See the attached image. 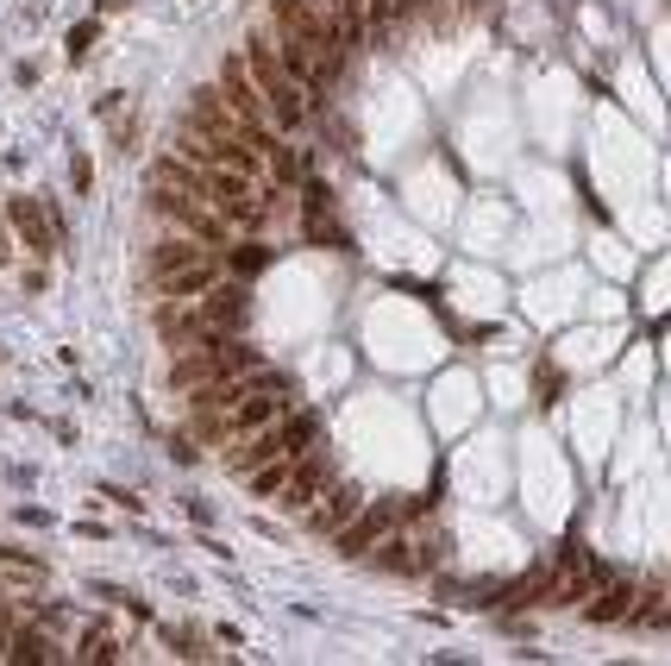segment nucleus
<instances>
[{
  "label": "nucleus",
  "mask_w": 671,
  "mask_h": 666,
  "mask_svg": "<svg viewBox=\"0 0 671 666\" xmlns=\"http://www.w3.org/2000/svg\"><path fill=\"white\" fill-rule=\"evenodd\" d=\"M239 57H245V70H251V82H257L264 107H271V127H276V132H301V127H308V95H301V82L283 70V57H276L271 32H251Z\"/></svg>",
  "instance_id": "1"
},
{
  "label": "nucleus",
  "mask_w": 671,
  "mask_h": 666,
  "mask_svg": "<svg viewBox=\"0 0 671 666\" xmlns=\"http://www.w3.org/2000/svg\"><path fill=\"white\" fill-rule=\"evenodd\" d=\"M151 214L176 221L189 239L214 246V252H226V246H232V221H226L207 195H189V189H170V182H151Z\"/></svg>",
  "instance_id": "2"
},
{
  "label": "nucleus",
  "mask_w": 671,
  "mask_h": 666,
  "mask_svg": "<svg viewBox=\"0 0 671 666\" xmlns=\"http://www.w3.org/2000/svg\"><path fill=\"white\" fill-rule=\"evenodd\" d=\"M220 95H226V107H232V114L245 120L251 145H257L264 132H276V127H271V107H264V95H257V82H251V70H245V57H232V63H226Z\"/></svg>",
  "instance_id": "3"
},
{
  "label": "nucleus",
  "mask_w": 671,
  "mask_h": 666,
  "mask_svg": "<svg viewBox=\"0 0 671 666\" xmlns=\"http://www.w3.org/2000/svg\"><path fill=\"white\" fill-rule=\"evenodd\" d=\"M396 522H402L396 503H371V510H358V515H351L346 528H333V554H339V560H364L376 540L396 528Z\"/></svg>",
  "instance_id": "4"
},
{
  "label": "nucleus",
  "mask_w": 671,
  "mask_h": 666,
  "mask_svg": "<svg viewBox=\"0 0 671 666\" xmlns=\"http://www.w3.org/2000/svg\"><path fill=\"white\" fill-rule=\"evenodd\" d=\"M358 510H364V497H358V485H339V478H333V485H326L321 497H314V503L301 510V522H308L314 535H333V528H346V522H351Z\"/></svg>",
  "instance_id": "5"
},
{
  "label": "nucleus",
  "mask_w": 671,
  "mask_h": 666,
  "mask_svg": "<svg viewBox=\"0 0 671 666\" xmlns=\"http://www.w3.org/2000/svg\"><path fill=\"white\" fill-rule=\"evenodd\" d=\"M326 485H333V460H326V453H301V460L289 465V485H283V497H276V503L301 515Z\"/></svg>",
  "instance_id": "6"
},
{
  "label": "nucleus",
  "mask_w": 671,
  "mask_h": 666,
  "mask_svg": "<svg viewBox=\"0 0 671 666\" xmlns=\"http://www.w3.org/2000/svg\"><path fill=\"white\" fill-rule=\"evenodd\" d=\"M189 132H232V139H251V132H245V120H239V114L226 107L220 82H214V88L201 82L195 95H189Z\"/></svg>",
  "instance_id": "7"
},
{
  "label": "nucleus",
  "mask_w": 671,
  "mask_h": 666,
  "mask_svg": "<svg viewBox=\"0 0 671 666\" xmlns=\"http://www.w3.org/2000/svg\"><path fill=\"white\" fill-rule=\"evenodd\" d=\"M201 314H207V328H220V333H239L251 321V296H245V277H232V283H214L207 296H201Z\"/></svg>",
  "instance_id": "8"
},
{
  "label": "nucleus",
  "mask_w": 671,
  "mask_h": 666,
  "mask_svg": "<svg viewBox=\"0 0 671 666\" xmlns=\"http://www.w3.org/2000/svg\"><path fill=\"white\" fill-rule=\"evenodd\" d=\"M283 409H289V390H245V396L226 409V428H232V435H251V428H271Z\"/></svg>",
  "instance_id": "9"
},
{
  "label": "nucleus",
  "mask_w": 671,
  "mask_h": 666,
  "mask_svg": "<svg viewBox=\"0 0 671 666\" xmlns=\"http://www.w3.org/2000/svg\"><path fill=\"white\" fill-rule=\"evenodd\" d=\"M7 221L20 227V239L32 246L38 258L57 252V227H50V207H38L32 195H7Z\"/></svg>",
  "instance_id": "10"
},
{
  "label": "nucleus",
  "mask_w": 671,
  "mask_h": 666,
  "mask_svg": "<svg viewBox=\"0 0 671 666\" xmlns=\"http://www.w3.org/2000/svg\"><path fill=\"white\" fill-rule=\"evenodd\" d=\"M627 610H634V585H627V579H597L590 604H584V622H590V629H609V622H627Z\"/></svg>",
  "instance_id": "11"
},
{
  "label": "nucleus",
  "mask_w": 671,
  "mask_h": 666,
  "mask_svg": "<svg viewBox=\"0 0 671 666\" xmlns=\"http://www.w3.org/2000/svg\"><path fill=\"white\" fill-rule=\"evenodd\" d=\"M220 283V252L201 258V264H182V271H170V277H157V289L170 296V302H195V296H207Z\"/></svg>",
  "instance_id": "12"
},
{
  "label": "nucleus",
  "mask_w": 671,
  "mask_h": 666,
  "mask_svg": "<svg viewBox=\"0 0 671 666\" xmlns=\"http://www.w3.org/2000/svg\"><path fill=\"white\" fill-rule=\"evenodd\" d=\"M201 258H214V246H201V239H189V233H176V239H164V246H151V277H170V271L201 264Z\"/></svg>",
  "instance_id": "13"
},
{
  "label": "nucleus",
  "mask_w": 671,
  "mask_h": 666,
  "mask_svg": "<svg viewBox=\"0 0 671 666\" xmlns=\"http://www.w3.org/2000/svg\"><path fill=\"white\" fill-rule=\"evenodd\" d=\"M276 435H283V453L289 460H301V453H314V440H321V415L314 409H283V421H276Z\"/></svg>",
  "instance_id": "14"
},
{
  "label": "nucleus",
  "mask_w": 671,
  "mask_h": 666,
  "mask_svg": "<svg viewBox=\"0 0 671 666\" xmlns=\"http://www.w3.org/2000/svg\"><path fill=\"white\" fill-rule=\"evenodd\" d=\"M7 661H13V666H45V661H57V641L45 635V622L13 629V641H7Z\"/></svg>",
  "instance_id": "15"
},
{
  "label": "nucleus",
  "mask_w": 671,
  "mask_h": 666,
  "mask_svg": "<svg viewBox=\"0 0 671 666\" xmlns=\"http://www.w3.org/2000/svg\"><path fill=\"white\" fill-rule=\"evenodd\" d=\"M257 152H264V164L276 170V182H301V157H296V145H289L283 132H264Z\"/></svg>",
  "instance_id": "16"
},
{
  "label": "nucleus",
  "mask_w": 671,
  "mask_h": 666,
  "mask_svg": "<svg viewBox=\"0 0 671 666\" xmlns=\"http://www.w3.org/2000/svg\"><path fill=\"white\" fill-rule=\"evenodd\" d=\"M271 258H276L271 246H232V252H226V264H232V277H257Z\"/></svg>",
  "instance_id": "17"
},
{
  "label": "nucleus",
  "mask_w": 671,
  "mask_h": 666,
  "mask_svg": "<svg viewBox=\"0 0 671 666\" xmlns=\"http://www.w3.org/2000/svg\"><path fill=\"white\" fill-rule=\"evenodd\" d=\"M82 661H120V641H113V629H100V622H95V629H88V635H82Z\"/></svg>",
  "instance_id": "18"
},
{
  "label": "nucleus",
  "mask_w": 671,
  "mask_h": 666,
  "mask_svg": "<svg viewBox=\"0 0 671 666\" xmlns=\"http://www.w3.org/2000/svg\"><path fill=\"white\" fill-rule=\"evenodd\" d=\"M95 38H100V20H82V26L70 32V57H75V63H82V57L95 51Z\"/></svg>",
  "instance_id": "19"
},
{
  "label": "nucleus",
  "mask_w": 671,
  "mask_h": 666,
  "mask_svg": "<svg viewBox=\"0 0 671 666\" xmlns=\"http://www.w3.org/2000/svg\"><path fill=\"white\" fill-rule=\"evenodd\" d=\"M70 182H75V195H88V189H95V164H88L82 152L70 157Z\"/></svg>",
  "instance_id": "20"
},
{
  "label": "nucleus",
  "mask_w": 671,
  "mask_h": 666,
  "mask_svg": "<svg viewBox=\"0 0 671 666\" xmlns=\"http://www.w3.org/2000/svg\"><path fill=\"white\" fill-rule=\"evenodd\" d=\"M170 460H176V465H195V460H201L195 435H176V440H170Z\"/></svg>",
  "instance_id": "21"
},
{
  "label": "nucleus",
  "mask_w": 671,
  "mask_h": 666,
  "mask_svg": "<svg viewBox=\"0 0 671 666\" xmlns=\"http://www.w3.org/2000/svg\"><path fill=\"white\" fill-rule=\"evenodd\" d=\"M20 629V616H13V597H0V654H7V641Z\"/></svg>",
  "instance_id": "22"
},
{
  "label": "nucleus",
  "mask_w": 671,
  "mask_h": 666,
  "mask_svg": "<svg viewBox=\"0 0 671 666\" xmlns=\"http://www.w3.org/2000/svg\"><path fill=\"white\" fill-rule=\"evenodd\" d=\"M100 497H113V503H120V510L145 515V497H132V490H120V485H107V490H100Z\"/></svg>",
  "instance_id": "23"
},
{
  "label": "nucleus",
  "mask_w": 671,
  "mask_h": 666,
  "mask_svg": "<svg viewBox=\"0 0 671 666\" xmlns=\"http://www.w3.org/2000/svg\"><path fill=\"white\" fill-rule=\"evenodd\" d=\"M0 264H7V233H0Z\"/></svg>",
  "instance_id": "24"
},
{
  "label": "nucleus",
  "mask_w": 671,
  "mask_h": 666,
  "mask_svg": "<svg viewBox=\"0 0 671 666\" xmlns=\"http://www.w3.org/2000/svg\"><path fill=\"white\" fill-rule=\"evenodd\" d=\"M321 7H326V13H339V0H321Z\"/></svg>",
  "instance_id": "25"
}]
</instances>
